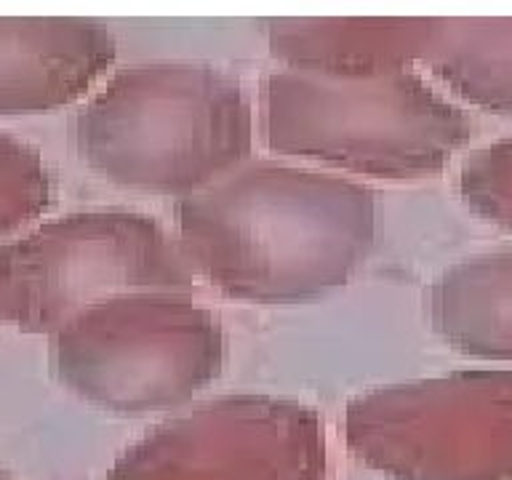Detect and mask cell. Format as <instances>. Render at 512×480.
Segmentation results:
<instances>
[{
  "instance_id": "cell-10",
  "label": "cell",
  "mask_w": 512,
  "mask_h": 480,
  "mask_svg": "<svg viewBox=\"0 0 512 480\" xmlns=\"http://www.w3.org/2000/svg\"><path fill=\"white\" fill-rule=\"evenodd\" d=\"M54 203V179L38 152L0 134V243L38 222Z\"/></svg>"
},
{
  "instance_id": "cell-4",
  "label": "cell",
  "mask_w": 512,
  "mask_h": 480,
  "mask_svg": "<svg viewBox=\"0 0 512 480\" xmlns=\"http://www.w3.org/2000/svg\"><path fill=\"white\" fill-rule=\"evenodd\" d=\"M195 286L174 232L134 208L67 211L0 243V320L22 334L51 336L107 296Z\"/></svg>"
},
{
  "instance_id": "cell-1",
  "label": "cell",
  "mask_w": 512,
  "mask_h": 480,
  "mask_svg": "<svg viewBox=\"0 0 512 480\" xmlns=\"http://www.w3.org/2000/svg\"><path fill=\"white\" fill-rule=\"evenodd\" d=\"M174 230L192 272L224 299L302 307L366 267L384 203L368 182L262 160L174 200Z\"/></svg>"
},
{
  "instance_id": "cell-2",
  "label": "cell",
  "mask_w": 512,
  "mask_h": 480,
  "mask_svg": "<svg viewBox=\"0 0 512 480\" xmlns=\"http://www.w3.org/2000/svg\"><path fill=\"white\" fill-rule=\"evenodd\" d=\"M48 368L96 411L171 416L224 374L227 328L192 291H126L80 310L48 336Z\"/></svg>"
},
{
  "instance_id": "cell-3",
  "label": "cell",
  "mask_w": 512,
  "mask_h": 480,
  "mask_svg": "<svg viewBox=\"0 0 512 480\" xmlns=\"http://www.w3.org/2000/svg\"><path fill=\"white\" fill-rule=\"evenodd\" d=\"M78 152L118 190L190 198L246 166L248 107L219 75L184 67L128 72L80 115Z\"/></svg>"
},
{
  "instance_id": "cell-7",
  "label": "cell",
  "mask_w": 512,
  "mask_h": 480,
  "mask_svg": "<svg viewBox=\"0 0 512 480\" xmlns=\"http://www.w3.org/2000/svg\"><path fill=\"white\" fill-rule=\"evenodd\" d=\"M318 408L272 392H230L160 419L104 480H328Z\"/></svg>"
},
{
  "instance_id": "cell-6",
  "label": "cell",
  "mask_w": 512,
  "mask_h": 480,
  "mask_svg": "<svg viewBox=\"0 0 512 480\" xmlns=\"http://www.w3.org/2000/svg\"><path fill=\"white\" fill-rule=\"evenodd\" d=\"M470 136L467 120L416 80L326 86L302 78L272 83L270 150L323 171L387 184L440 176Z\"/></svg>"
},
{
  "instance_id": "cell-8",
  "label": "cell",
  "mask_w": 512,
  "mask_h": 480,
  "mask_svg": "<svg viewBox=\"0 0 512 480\" xmlns=\"http://www.w3.org/2000/svg\"><path fill=\"white\" fill-rule=\"evenodd\" d=\"M110 59L102 30L80 22H0V112L70 102Z\"/></svg>"
},
{
  "instance_id": "cell-12",
  "label": "cell",
  "mask_w": 512,
  "mask_h": 480,
  "mask_svg": "<svg viewBox=\"0 0 512 480\" xmlns=\"http://www.w3.org/2000/svg\"><path fill=\"white\" fill-rule=\"evenodd\" d=\"M0 480H14V475L6 470V464H0Z\"/></svg>"
},
{
  "instance_id": "cell-9",
  "label": "cell",
  "mask_w": 512,
  "mask_h": 480,
  "mask_svg": "<svg viewBox=\"0 0 512 480\" xmlns=\"http://www.w3.org/2000/svg\"><path fill=\"white\" fill-rule=\"evenodd\" d=\"M427 320L459 358L512 366V246L446 264L427 288Z\"/></svg>"
},
{
  "instance_id": "cell-5",
  "label": "cell",
  "mask_w": 512,
  "mask_h": 480,
  "mask_svg": "<svg viewBox=\"0 0 512 480\" xmlns=\"http://www.w3.org/2000/svg\"><path fill=\"white\" fill-rule=\"evenodd\" d=\"M342 435L387 480H512V366L374 384L347 400Z\"/></svg>"
},
{
  "instance_id": "cell-11",
  "label": "cell",
  "mask_w": 512,
  "mask_h": 480,
  "mask_svg": "<svg viewBox=\"0 0 512 480\" xmlns=\"http://www.w3.org/2000/svg\"><path fill=\"white\" fill-rule=\"evenodd\" d=\"M456 198L478 222L512 235V139L480 147L462 160Z\"/></svg>"
}]
</instances>
